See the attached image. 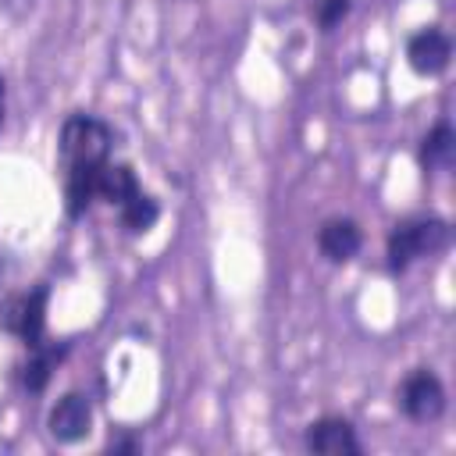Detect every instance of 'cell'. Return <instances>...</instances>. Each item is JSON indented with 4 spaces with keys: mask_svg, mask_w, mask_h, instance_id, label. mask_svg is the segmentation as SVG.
I'll list each match as a JSON object with an SVG mask.
<instances>
[{
    "mask_svg": "<svg viewBox=\"0 0 456 456\" xmlns=\"http://www.w3.org/2000/svg\"><path fill=\"white\" fill-rule=\"evenodd\" d=\"M452 150H456L452 125H449V121H438V125L424 135V142H420V167H424V175L449 171V164H452Z\"/></svg>",
    "mask_w": 456,
    "mask_h": 456,
    "instance_id": "9",
    "label": "cell"
},
{
    "mask_svg": "<svg viewBox=\"0 0 456 456\" xmlns=\"http://www.w3.org/2000/svg\"><path fill=\"white\" fill-rule=\"evenodd\" d=\"M363 246V235H360V224L353 217H328L317 232V249L331 260V264H346L360 253Z\"/></svg>",
    "mask_w": 456,
    "mask_h": 456,
    "instance_id": "8",
    "label": "cell"
},
{
    "mask_svg": "<svg viewBox=\"0 0 456 456\" xmlns=\"http://www.w3.org/2000/svg\"><path fill=\"white\" fill-rule=\"evenodd\" d=\"M46 303H50V289L46 285H36L28 292L11 296L0 306V328L7 335H14L25 349L46 342Z\"/></svg>",
    "mask_w": 456,
    "mask_h": 456,
    "instance_id": "3",
    "label": "cell"
},
{
    "mask_svg": "<svg viewBox=\"0 0 456 456\" xmlns=\"http://www.w3.org/2000/svg\"><path fill=\"white\" fill-rule=\"evenodd\" d=\"M64 353H68V342H64V346H50V342L32 346V349H28V363L21 367V385H25V392H43L46 381H50V374H53V367L61 363Z\"/></svg>",
    "mask_w": 456,
    "mask_h": 456,
    "instance_id": "10",
    "label": "cell"
},
{
    "mask_svg": "<svg viewBox=\"0 0 456 456\" xmlns=\"http://www.w3.org/2000/svg\"><path fill=\"white\" fill-rule=\"evenodd\" d=\"M0 125H4V78H0Z\"/></svg>",
    "mask_w": 456,
    "mask_h": 456,
    "instance_id": "14",
    "label": "cell"
},
{
    "mask_svg": "<svg viewBox=\"0 0 456 456\" xmlns=\"http://www.w3.org/2000/svg\"><path fill=\"white\" fill-rule=\"evenodd\" d=\"M406 61L417 75H442L452 61V39L438 25H428L406 39Z\"/></svg>",
    "mask_w": 456,
    "mask_h": 456,
    "instance_id": "6",
    "label": "cell"
},
{
    "mask_svg": "<svg viewBox=\"0 0 456 456\" xmlns=\"http://www.w3.org/2000/svg\"><path fill=\"white\" fill-rule=\"evenodd\" d=\"M110 449H114V452H132L135 442H132V438H121V442H110Z\"/></svg>",
    "mask_w": 456,
    "mask_h": 456,
    "instance_id": "13",
    "label": "cell"
},
{
    "mask_svg": "<svg viewBox=\"0 0 456 456\" xmlns=\"http://www.w3.org/2000/svg\"><path fill=\"white\" fill-rule=\"evenodd\" d=\"M449 246V221L435 217V214H420V217H403L385 242V260L392 274L410 271L417 260L435 256Z\"/></svg>",
    "mask_w": 456,
    "mask_h": 456,
    "instance_id": "2",
    "label": "cell"
},
{
    "mask_svg": "<svg viewBox=\"0 0 456 456\" xmlns=\"http://www.w3.org/2000/svg\"><path fill=\"white\" fill-rule=\"evenodd\" d=\"M349 7H353V0H317V25L328 32V28H335L346 14H349Z\"/></svg>",
    "mask_w": 456,
    "mask_h": 456,
    "instance_id": "11",
    "label": "cell"
},
{
    "mask_svg": "<svg viewBox=\"0 0 456 456\" xmlns=\"http://www.w3.org/2000/svg\"><path fill=\"white\" fill-rule=\"evenodd\" d=\"M46 428H50V435H53L61 445L82 442V438L93 431V403H89V395H82V392L61 395V399L53 403L50 417H46Z\"/></svg>",
    "mask_w": 456,
    "mask_h": 456,
    "instance_id": "5",
    "label": "cell"
},
{
    "mask_svg": "<svg viewBox=\"0 0 456 456\" xmlns=\"http://www.w3.org/2000/svg\"><path fill=\"white\" fill-rule=\"evenodd\" d=\"M0 7H7V11H14V14H21V11H28V7H32V0H0Z\"/></svg>",
    "mask_w": 456,
    "mask_h": 456,
    "instance_id": "12",
    "label": "cell"
},
{
    "mask_svg": "<svg viewBox=\"0 0 456 456\" xmlns=\"http://www.w3.org/2000/svg\"><path fill=\"white\" fill-rule=\"evenodd\" d=\"M395 403L413 424H431L445 413V385L438 381L435 370L417 367L403 378V385L395 392Z\"/></svg>",
    "mask_w": 456,
    "mask_h": 456,
    "instance_id": "4",
    "label": "cell"
},
{
    "mask_svg": "<svg viewBox=\"0 0 456 456\" xmlns=\"http://www.w3.org/2000/svg\"><path fill=\"white\" fill-rule=\"evenodd\" d=\"M306 449L321 452V456H360L363 445L353 431V424L346 417H321L306 428Z\"/></svg>",
    "mask_w": 456,
    "mask_h": 456,
    "instance_id": "7",
    "label": "cell"
},
{
    "mask_svg": "<svg viewBox=\"0 0 456 456\" xmlns=\"http://www.w3.org/2000/svg\"><path fill=\"white\" fill-rule=\"evenodd\" d=\"M114 128L96 114H68L57 139V167L64 185V210L68 217H82L93 200L103 167L110 164Z\"/></svg>",
    "mask_w": 456,
    "mask_h": 456,
    "instance_id": "1",
    "label": "cell"
}]
</instances>
